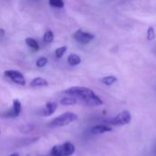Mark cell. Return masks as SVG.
<instances>
[{"label":"cell","instance_id":"obj_18","mask_svg":"<svg viewBox=\"0 0 156 156\" xmlns=\"http://www.w3.org/2000/svg\"><path fill=\"white\" fill-rule=\"evenodd\" d=\"M47 64H48V58H45V57H40V58H38L37 60L36 61V65H37L38 68H43V67H45Z\"/></svg>","mask_w":156,"mask_h":156},{"label":"cell","instance_id":"obj_22","mask_svg":"<svg viewBox=\"0 0 156 156\" xmlns=\"http://www.w3.org/2000/svg\"><path fill=\"white\" fill-rule=\"evenodd\" d=\"M9 156H19V154H12L11 155Z\"/></svg>","mask_w":156,"mask_h":156},{"label":"cell","instance_id":"obj_20","mask_svg":"<svg viewBox=\"0 0 156 156\" xmlns=\"http://www.w3.org/2000/svg\"><path fill=\"white\" fill-rule=\"evenodd\" d=\"M155 37V31L153 27H149L147 29V39L148 40H154Z\"/></svg>","mask_w":156,"mask_h":156},{"label":"cell","instance_id":"obj_19","mask_svg":"<svg viewBox=\"0 0 156 156\" xmlns=\"http://www.w3.org/2000/svg\"><path fill=\"white\" fill-rule=\"evenodd\" d=\"M50 156H61V148H60V145H55L51 149Z\"/></svg>","mask_w":156,"mask_h":156},{"label":"cell","instance_id":"obj_12","mask_svg":"<svg viewBox=\"0 0 156 156\" xmlns=\"http://www.w3.org/2000/svg\"><path fill=\"white\" fill-rule=\"evenodd\" d=\"M26 44L27 45V47L29 48H31L33 51H37L39 49V44L37 43V41L32 37H27L26 38Z\"/></svg>","mask_w":156,"mask_h":156},{"label":"cell","instance_id":"obj_10","mask_svg":"<svg viewBox=\"0 0 156 156\" xmlns=\"http://www.w3.org/2000/svg\"><path fill=\"white\" fill-rule=\"evenodd\" d=\"M48 85V82L45 79L40 78V77L35 78V79L32 80V81L30 82V87H31V88H34V89L47 87Z\"/></svg>","mask_w":156,"mask_h":156},{"label":"cell","instance_id":"obj_7","mask_svg":"<svg viewBox=\"0 0 156 156\" xmlns=\"http://www.w3.org/2000/svg\"><path fill=\"white\" fill-rule=\"evenodd\" d=\"M61 156H71L75 153V145L70 142H66L60 145Z\"/></svg>","mask_w":156,"mask_h":156},{"label":"cell","instance_id":"obj_16","mask_svg":"<svg viewBox=\"0 0 156 156\" xmlns=\"http://www.w3.org/2000/svg\"><path fill=\"white\" fill-rule=\"evenodd\" d=\"M48 4L50 6L55 8H62L65 5V3L63 0H48Z\"/></svg>","mask_w":156,"mask_h":156},{"label":"cell","instance_id":"obj_2","mask_svg":"<svg viewBox=\"0 0 156 156\" xmlns=\"http://www.w3.org/2000/svg\"><path fill=\"white\" fill-rule=\"evenodd\" d=\"M77 119H78V115L76 113L68 112H65V113L59 115L58 117L55 118L54 120H52L51 122L49 123V126L52 127V128L66 126V125L73 122Z\"/></svg>","mask_w":156,"mask_h":156},{"label":"cell","instance_id":"obj_11","mask_svg":"<svg viewBox=\"0 0 156 156\" xmlns=\"http://www.w3.org/2000/svg\"><path fill=\"white\" fill-rule=\"evenodd\" d=\"M68 63L70 65V66H78L81 63V58L79 55L75 54V53H72L70 54L69 57H68Z\"/></svg>","mask_w":156,"mask_h":156},{"label":"cell","instance_id":"obj_17","mask_svg":"<svg viewBox=\"0 0 156 156\" xmlns=\"http://www.w3.org/2000/svg\"><path fill=\"white\" fill-rule=\"evenodd\" d=\"M67 49H68V48H67L66 46H63V47H60V48H57L56 51H55V56H56V58H61L64 56V54L66 53Z\"/></svg>","mask_w":156,"mask_h":156},{"label":"cell","instance_id":"obj_9","mask_svg":"<svg viewBox=\"0 0 156 156\" xmlns=\"http://www.w3.org/2000/svg\"><path fill=\"white\" fill-rule=\"evenodd\" d=\"M112 127L104 125V124H100V125H96V126L92 127L90 132L93 134H102V133H108V132H112Z\"/></svg>","mask_w":156,"mask_h":156},{"label":"cell","instance_id":"obj_1","mask_svg":"<svg viewBox=\"0 0 156 156\" xmlns=\"http://www.w3.org/2000/svg\"><path fill=\"white\" fill-rule=\"evenodd\" d=\"M65 93L80 99L89 106H101L103 104L102 100L92 90L86 87H71L66 90Z\"/></svg>","mask_w":156,"mask_h":156},{"label":"cell","instance_id":"obj_4","mask_svg":"<svg viewBox=\"0 0 156 156\" xmlns=\"http://www.w3.org/2000/svg\"><path fill=\"white\" fill-rule=\"evenodd\" d=\"M131 121H132V115H131L130 112L122 111L120 113H118V115L112 120L111 123L115 126H123V125L129 124L131 122Z\"/></svg>","mask_w":156,"mask_h":156},{"label":"cell","instance_id":"obj_14","mask_svg":"<svg viewBox=\"0 0 156 156\" xmlns=\"http://www.w3.org/2000/svg\"><path fill=\"white\" fill-rule=\"evenodd\" d=\"M118 80V79H117V77H115V76H106V77H103L102 79H101V82L104 84V85H106V86H111V85H112V84H114L116 81Z\"/></svg>","mask_w":156,"mask_h":156},{"label":"cell","instance_id":"obj_8","mask_svg":"<svg viewBox=\"0 0 156 156\" xmlns=\"http://www.w3.org/2000/svg\"><path fill=\"white\" fill-rule=\"evenodd\" d=\"M57 108H58V104L56 102H53V101L47 102V104H46V106H45V108H44V110L42 112V114L44 116H46V117L50 116L56 112Z\"/></svg>","mask_w":156,"mask_h":156},{"label":"cell","instance_id":"obj_13","mask_svg":"<svg viewBox=\"0 0 156 156\" xmlns=\"http://www.w3.org/2000/svg\"><path fill=\"white\" fill-rule=\"evenodd\" d=\"M76 103H77V100L72 96L64 97L60 101V104L63 106H71V105H75Z\"/></svg>","mask_w":156,"mask_h":156},{"label":"cell","instance_id":"obj_5","mask_svg":"<svg viewBox=\"0 0 156 156\" xmlns=\"http://www.w3.org/2000/svg\"><path fill=\"white\" fill-rule=\"evenodd\" d=\"M4 74H5V76L6 78H8L10 80H12L16 84L21 85V86L26 85V79H25L24 75L20 71L14 70V69H9V70H5L4 72Z\"/></svg>","mask_w":156,"mask_h":156},{"label":"cell","instance_id":"obj_21","mask_svg":"<svg viewBox=\"0 0 156 156\" xmlns=\"http://www.w3.org/2000/svg\"><path fill=\"white\" fill-rule=\"evenodd\" d=\"M4 33H5V31L3 29H0V35H4Z\"/></svg>","mask_w":156,"mask_h":156},{"label":"cell","instance_id":"obj_3","mask_svg":"<svg viewBox=\"0 0 156 156\" xmlns=\"http://www.w3.org/2000/svg\"><path fill=\"white\" fill-rule=\"evenodd\" d=\"M94 35L89 32H86L82 29H78L73 34V38L81 45H87L94 39Z\"/></svg>","mask_w":156,"mask_h":156},{"label":"cell","instance_id":"obj_15","mask_svg":"<svg viewBox=\"0 0 156 156\" xmlns=\"http://www.w3.org/2000/svg\"><path fill=\"white\" fill-rule=\"evenodd\" d=\"M43 40H44V42L47 43V44L51 43V42L54 40V33H53L51 30L46 31L45 34H44V37H43Z\"/></svg>","mask_w":156,"mask_h":156},{"label":"cell","instance_id":"obj_6","mask_svg":"<svg viewBox=\"0 0 156 156\" xmlns=\"http://www.w3.org/2000/svg\"><path fill=\"white\" fill-rule=\"evenodd\" d=\"M21 111H22L21 102L18 100H14L13 101L12 109L7 112L6 116L7 117H11V118H16V117L19 116V114L21 113Z\"/></svg>","mask_w":156,"mask_h":156}]
</instances>
